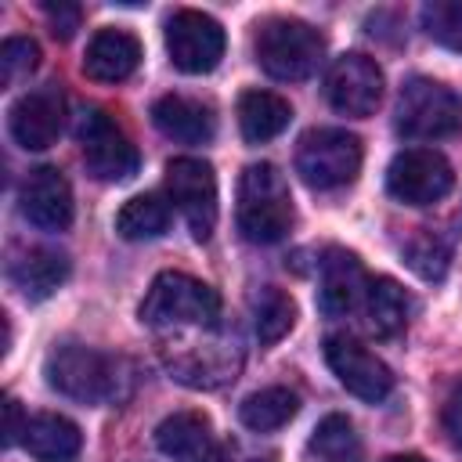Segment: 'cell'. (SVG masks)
Here are the masks:
<instances>
[{"mask_svg":"<svg viewBox=\"0 0 462 462\" xmlns=\"http://www.w3.org/2000/svg\"><path fill=\"white\" fill-rule=\"evenodd\" d=\"M43 379L79 404H119L134 390V368L119 354H105L83 343H61L43 361Z\"/></svg>","mask_w":462,"mask_h":462,"instance_id":"cell-1","label":"cell"},{"mask_svg":"<svg viewBox=\"0 0 462 462\" xmlns=\"http://www.w3.org/2000/svg\"><path fill=\"white\" fill-rule=\"evenodd\" d=\"M141 325L155 332L180 328H217L220 325V292L184 271H162L141 300Z\"/></svg>","mask_w":462,"mask_h":462,"instance_id":"cell-2","label":"cell"},{"mask_svg":"<svg viewBox=\"0 0 462 462\" xmlns=\"http://www.w3.org/2000/svg\"><path fill=\"white\" fill-rule=\"evenodd\" d=\"M235 220L245 242L256 245H271L282 242L296 220L292 213V195L285 177L278 173V166L271 162H249L238 177V206H235Z\"/></svg>","mask_w":462,"mask_h":462,"instance_id":"cell-3","label":"cell"},{"mask_svg":"<svg viewBox=\"0 0 462 462\" xmlns=\"http://www.w3.org/2000/svg\"><path fill=\"white\" fill-rule=\"evenodd\" d=\"M325 58V36L300 18H271L256 32V61L274 79H307Z\"/></svg>","mask_w":462,"mask_h":462,"instance_id":"cell-4","label":"cell"},{"mask_svg":"<svg viewBox=\"0 0 462 462\" xmlns=\"http://www.w3.org/2000/svg\"><path fill=\"white\" fill-rule=\"evenodd\" d=\"M361 141L350 130L339 126H318L300 137L296 148V173L314 191H336L346 188L361 170Z\"/></svg>","mask_w":462,"mask_h":462,"instance_id":"cell-5","label":"cell"},{"mask_svg":"<svg viewBox=\"0 0 462 462\" xmlns=\"http://www.w3.org/2000/svg\"><path fill=\"white\" fill-rule=\"evenodd\" d=\"M393 126L408 141H444L462 130V101L451 87L415 76L401 87Z\"/></svg>","mask_w":462,"mask_h":462,"instance_id":"cell-6","label":"cell"},{"mask_svg":"<svg viewBox=\"0 0 462 462\" xmlns=\"http://www.w3.org/2000/svg\"><path fill=\"white\" fill-rule=\"evenodd\" d=\"M76 141L83 148V162L87 173L116 184V180H130L141 166V155L134 148V141L116 126V119L105 108H87L76 123Z\"/></svg>","mask_w":462,"mask_h":462,"instance_id":"cell-7","label":"cell"},{"mask_svg":"<svg viewBox=\"0 0 462 462\" xmlns=\"http://www.w3.org/2000/svg\"><path fill=\"white\" fill-rule=\"evenodd\" d=\"M166 191L170 202L180 209L191 238L206 242L217 227V177L206 159H170L166 162Z\"/></svg>","mask_w":462,"mask_h":462,"instance_id":"cell-8","label":"cell"},{"mask_svg":"<svg viewBox=\"0 0 462 462\" xmlns=\"http://www.w3.org/2000/svg\"><path fill=\"white\" fill-rule=\"evenodd\" d=\"M455 184L451 162L433 148H404L386 170V191L404 206H433Z\"/></svg>","mask_w":462,"mask_h":462,"instance_id":"cell-9","label":"cell"},{"mask_svg":"<svg viewBox=\"0 0 462 462\" xmlns=\"http://www.w3.org/2000/svg\"><path fill=\"white\" fill-rule=\"evenodd\" d=\"M166 51L170 61L188 76L213 72L224 58V29L202 11H173L166 18Z\"/></svg>","mask_w":462,"mask_h":462,"instance_id":"cell-10","label":"cell"},{"mask_svg":"<svg viewBox=\"0 0 462 462\" xmlns=\"http://www.w3.org/2000/svg\"><path fill=\"white\" fill-rule=\"evenodd\" d=\"M325 361L332 368V375L339 379V386L368 404H379L390 397L393 390V372L383 357H375L365 343L350 339V336H328L325 339Z\"/></svg>","mask_w":462,"mask_h":462,"instance_id":"cell-11","label":"cell"},{"mask_svg":"<svg viewBox=\"0 0 462 462\" xmlns=\"http://www.w3.org/2000/svg\"><path fill=\"white\" fill-rule=\"evenodd\" d=\"M325 97L336 112L365 119L383 101V69L368 54H339L325 72Z\"/></svg>","mask_w":462,"mask_h":462,"instance_id":"cell-12","label":"cell"},{"mask_svg":"<svg viewBox=\"0 0 462 462\" xmlns=\"http://www.w3.org/2000/svg\"><path fill=\"white\" fill-rule=\"evenodd\" d=\"M242 354L235 339L213 336L206 343H180L173 354H166V368L177 383L195 386V390H217L238 375Z\"/></svg>","mask_w":462,"mask_h":462,"instance_id":"cell-13","label":"cell"},{"mask_svg":"<svg viewBox=\"0 0 462 462\" xmlns=\"http://www.w3.org/2000/svg\"><path fill=\"white\" fill-rule=\"evenodd\" d=\"M61 123H65V94L54 83L25 90L7 112V130L25 152L51 148L61 134Z\"/></svg>","mask_w":462,"mask_h":462,"instance_id":"cell-14","label":"cell"},{"mask_svg":"<svg viewBox=\"0 0 462 462\" xmlns=\"http://www.w3.org/2000/svg\"><path fill=\"white\" fill-rule=\"evenodd\" d=\"M18 213L40 231H65L72 224V188L58 166H36L18 188Z\"/></svg>","mask_w":462,"mask_h":462,"instance_id":"cell-15","label":"cell"},{"mask_svg":"<svg viewBox=\"0 0 462 462\" xmlns=\"http://www.w3.org/2000/svg\"><path fill=\"white\" fill-rule=\"evenodd\" d=\"M155 448L173 462H224L227 448L217 440L202 411H173L155 426Z\"/></svg>","mask_w":462,"mask_h":462,"instance_id":"cell-16","label":"cell"},{"mask_svg":"<svg viewBox=\"0 0 462 462\" xmlns=\"http://www.w3.org/2000/svg\"><path fill=\"white\" fill-rule=\"evenodd\" d=\"M368 274L361 260L346 249H328L321 260V285H318V307L325 318H346L361 310L368 292Z\"/></svg>","mask_w":462,"mask_h":462,"instance_id":"cell-17","label":"cell"},{"mask_svg":"<svg viewBox=\"0 0 462 462\" xmlns=\"http://www.w3.org/2000/svg\"><path fill=\"white\" fill-rule=\"evenodd\" d=\"M141 65V43L126 29H97L83 54V72L94 83H123Z\"/></svg>","mask_w":462,"mask_h":462,"instance_id":"cell-18","label":"cell"},{"mask_svg":"<svg viewBox=\"0 0 462 462\" xmlns=\"http://www.w3.org/2000/svg\"><path fill=\"white\" fill-rule=\"evenodd\" d=\"M7 278L29 303H40L69 278V256L58 249H47V245L22 249L7 263Z\"/></svg>","mask_w":462,"mask_h":462,"instance_id":"cell-19","label":"cell"},{"mask_svg":"<svg viewBox=\"0 0 462 462\" xmlns=\"http://www.w3.org/2000/svg\"><path fill=\"white\" fill-rule=\"evenodd\" d=\"M152 123L162 137L170 141H180V144H206L213 134H217V119H213V108L195 101V97H184V94H166L152 105Z\"/></svg>","mask_w":462,"mask_h":462,"instance_id":"cell-20","label":"cell"},{"mask_svg":"<svg viewBox=\"0 0 462 462\" xmlns=\"http://www.w3.org/2000/svg\"><path fill=\"white\" fill-rule=\"evenodd\" d=\"M22 448L40 462H72L83 448V433L72 419L58 411H36L25 419Z\"/></svg>","mask_w":462,"mask_h":462,"instance_id":"cell-21","label":"cell"},{"mask_svg":"<svg viewBox=\"0 0 462 462\" xmlns=\"http://www.w3.org/2000/svg\"><path fill=\"white\" fill-rule=\"evenodd\" d=\"M292 123V105L274 90H245L238 97V130L249 144L278 137Z\"/></svg>","mask_w":462,"mask_h":462,"instance_id":"cell-22","label":"cell"},{"mask_svg":"<svg viewBox=\"0 0 462 462\" xmlns=\"http://www.w3.org/2000/svg\"><path fill=\"white\" fill-rule=\"evenodd\" d=\"M361 314H365V325L372 336L390 339L408 325V296L393 278H372Z\"/></svg>","mask_w":462,"mask_h":462,"instance_id":"cell-23","label":"cell"},{"mask_svg":"<svg viewBox=\"0 0 462 462\" xmlns=\"http://www.w3.org/2000/svg\"><path fill=\"white\" fill-rule=\"evenodd\" d=\"M296 411H300V397H296V390H289V386H263V390L249 393V397L238 404V419H242V426L253 430V433L282 430Z\"/></svg>","mask_w":462,"mask_h":462,"instance_id":"cell-24","label":"cell"},{"mask_svg":"<svg viewBox=\"0 0 462 462\" xmlns=\"http://www.w3.org/2000/svg\"><path fill=\"white\" fill-rule=\"evenodd\" d=\"M249 318H253V336L260 339V346H271L282 336H289V328L296 325V303L289 292L263 285L249 300Z\"/></svg>","mask_w":462,"mask_h":462,"instance_id":"cell-25","label":"cell"},{"mask_svg":"<svg viewBox=\"0 0 462 462\" xmlns=\"http://www.w3.org/2000/svg\"><path fill=\"white\" fill-rule=\"evenodd\" d=\"M170 227V202L155 191L148 195H134L119 206L116 213V231L126 242H144V238H159Z\"/></svg>","mask_w":462,"mask_h":462,"instance_id":"cell-26","label":"cell"},{"mask_svg":"<svg viewBox=\"0 0 462 462\" xmlns=\"http://www.w3.org/2000/svg\"><path fill=\"white\" fill-rule=\"evenodd\" d=\"M310 451L318 462H365L361 437L354 433V422L346 415H325L310 437Z\"/></svg>","mask_w":462,"mask_h":462,"instance_id":"cell-27","label":"cell"},{"mask_svg":"<svg viewBox=\"0 0 462 462\" xmlns=\"http://www.w3.org/2000/svg\"><path fill=\"white\" fill-rule=\"evenodd\" d=\"M404 260H408V267H411L419 278L437 282V278H444V271H448L451 249H448V242H444L437 231L419 227V231L404 242Z\"/></svg>","mask_w":462,"mask_h":462,"instance_id":"cell-28","label":"cell"},{"mask_svg":"<svg viewBox=\"0 0 462 462\" xmlns=\"http://www.w3.org/2000/svg\"><path fill=\"white\" fill-rule=\"evenodd\" d=\"M422 29L448 51H462V0H430L419 11Z\"/></svg>","mask_w":462,"mask_h":462,"instance_id":"cell-29","label":"cell"},{"mask_svg":"<svg viewBox=\"0 0 462 462\" xmlns=\"http://www.w3.org/2000/svg\"><path fill=\"white\" fill-rule=\"evenodd\" d=\"M36 65H40V47H36V40H29V36H11V40H4V47H0V79H4L7 87L18 83L22 76H29Z\"/></svg>","mask_w":462,"mask_h":462,"instance_id":"cell-30","label":"cell"},{"mask_svg":"<svg viewBox=\"0 0 462 462\" xmlns=\"http://www.w3.org/2000/svg\"><path fill=\"white\" fill-rule=\"evenodd\" d=\"M43 14L58 40H69L79 29V4H72V0H43Z\"/></svg>","mask_w":462,"mask_h":462,"instance_id":"cell-31","label":"cell"},{"mask_svg":"<svg viewBox=\"0 0 462 462\" xmlns=\"http://www.w3.org/2000/svg\"><path fill=\"white\" fill-rule=\"evenodd\" d=\"M444 433L451 437V444L462 451V379L451 386V393H448V401H444Z\"/></svg>","mask_w":462,"mask_h":462,"instance_id":"cell-32","label":"cell"},{"mask_svg":"<svg viewBox=\"0 0 462 462\" xmlns=\"http://www.w3.org/2000/svg\"><path fill=\"white\" fill-rule=\"evenodd\" d=\"M4 415H7V422H4V444L11 448V444H18V440H22V430H25V419H29V415H22V408H18V401H14V397H7Z\"/></svg>","mask_w":462,"mask_h":462,"instance_id":"cell-33","label":"cell"},{"mask_svg":"<svg viewBox=\"0 0 462 462\" xmlns=\"http://www.w3.org/2000/svg\"><path fill=\"white\" fill-rule=\"evenodd\" d=\"M386 462H426L422 455H390Z\"/></svg>","mask_w":462,"mask_h":462,"instance_id":"cell-34","label":"cell"},{"mask_svg":"<svg viewBox=\"0 0 462 462\" xmlns=\"http://www.w3.org/2000/svg\"><path fill=\"white\" fill-rule=\"evenodd\" d=\"M224 462H260V458H238L235 448H227V458H224Z\"/></svg>","mask_w":462,"mask_h":462,"instance_id":"cell-35","label":"cell"}]
</instances>
